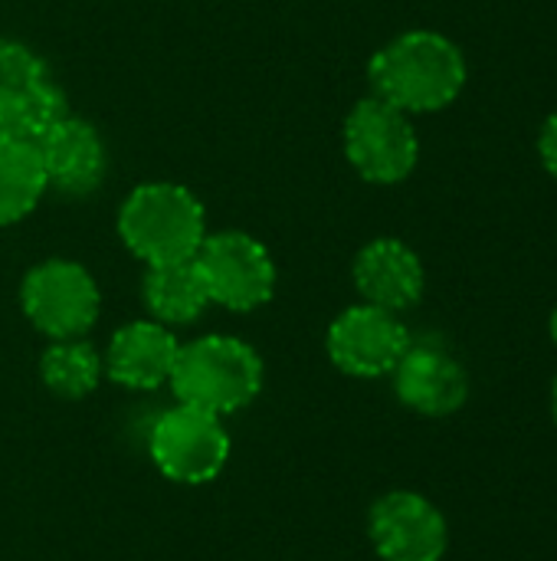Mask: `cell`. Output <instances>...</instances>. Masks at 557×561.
I'll list each match as a JSON object with an SVG mask.
<instances>
[{"label": "cell", "mask_w": 557, "mask_h": 561, "mask_svg": "<svg viewBox=\"0 0 557 561\" xmlns=\"http://www.w3.org/2000/svg\"><path fill=\"white\" fill-rule=\"evenodd\" d=\"M194 260L204 273L210 302L233 312H253L272 299L276 263L256 237L243 230L207 233Z\"/></svg>", "instance_id": "obj_5"}, {"label": "cell", "mask_w": 557, "mask_h": 561, "mask_svg": "<svg viewBox=\"0 0 557 561\" xmlns=\"http://www.w3.org/2000/svg\"><path fill=\"white\" fill-rule=\"evenodd\" d=\"M538 151H542V161L545 168L557 178V112L548 115V122L542 125V135H538Z\"/></svg>", "instance_id": "obj_18"}, {"label": "cell", "mask_w": 557, "mask_h": 561, "mask_svg": "<svg viewBox=\"0 0 557 561\" xmlns=\"http://www.w3.org/2000/svg\"><path fill=\"white\" fill-rule=\"evenodd\" d=\"M410 348V335L397 312L378 306H351L328 329V355L332 362L355 378H381L397 368L404 352Z\"/></svg>", "instance_id": "obj_9"}, {"label": "cell", "mask_w": 557, "mask_h": 561, "mask_svg": "<svg viewBox=\"0 0 557 561\" xmlns=\"http://www.w3.org/2000/svg\"><path fill=\"white\" fill-rule=\"evenodd\" d=\"M46 191L49 187L36 141L0 135V227L23 220Z\"/></svg>", "instance_id": "obj_16"}, {"label": "cell", "mask_w": 557, "mask_h": 561, "mask_svg": "<svg viewBox=\"0 0 557 561\" xmlns=\"http://www.w3.org/2000/svg\"><path fill=\"white\" fill-rule=\"evenodd\" d=\"M394 388L397 398L423 417H450L469 398L466 368L440 345H414L397 362Z\"/></svg>", "instance_id": "obj_12"}, {"label": "cell", "mask_w": 557, "mask_h": 561, "mask_svg": "<svg viewBox=\"0 0 557 561\" xmlns=\"http://www.w3.org/2000/svg\"><path fill=\"white\" fill-rule=\"evenodd\" d=\"M552 414H555V424H557V378H555V388H552Z\"/></svg>", "instance_id": "obj_19"}, {"label": "cell", "mask_w": 557, "mask_h": 561, "mask_svg": "<svg viewBox=\"0 0 557 561\" xmlns=\"http://www.w3.org/2000/svg\"><path fill=\"white\" fill-rule=\"evenodd\" d=\"M66 115V92L49 79L43 59L0 36V135L39 141Z\"/></svg>", "instance_id": "obj_6"}, {"label": "cell", "mask_w": 557, "mask_h": 561, "mask_svg": "<svg viewBox=\"0 0 557 561\" xmlns=\"http://www.w3.org/2000/svg\"><path fill=\"white\" fill-rule=\"evenodd\" d=\"M171 388L181 404L230 414L246 408L263 388L259 355L233 335H204L190 345H181Z\"/></svg>", "instance_id": "obj_3"}, {"label": "cell", "mask_w": 557, "mask_h": 561, "mask_svg": "<svg viewBox=\"0 0 557 561\" xmlns=\"http://www.w3.org/2000/svg\"><path fill=\"white\" fill-rule=\"evenodd\" d=\"M20 302L26 319L49 339H79L98 319V286L72 260H46L23 279Z\"/></svg>", "instance_id": "obj_7"}, {"label": "cell", "mask_w": 557, "mask_h": 561, "mask_svg": "<svg viewBox=\"0 0 557 561\" xmlns=\"http://www.w3.org/2000/svg\"><path fill=\"white\" fill-rule=\"evenodd\" d=\"M548 329H552V339H555V345H557V306H555V312H552V325H548Z\"/></svg>", "instance_id": "obj_20"}, {"label": "cell", "mask_w": 557, "mask_h": 561, "mask_svg": "<svg viewBox=\"0 0 557 561\" xmlns=\"http://www.w3.org/2000/svg\"><path fill=\"white\" fill-rule=\"evenodd\" d=\"M345 154L371 184H401L420 158V141L410 115L371 95L345 118Z\"/></svg>", "instance_id": "obj_4"}, {"label": "cell", "mask_w": 557, "mask_h": 561, "mask_svg": "<svg viewBox=\"0 0 557 561\" xmlns=\"http://www.w3.org/2000/svg\"><path fill=\"white\" fill-rule=\"evenodd\" d=\"M39 375L46 388L59 398H85L95 391L102 378V358L95 355L92 345L79 339H59L43 352Z\"/></svg>", "instance_id": "obj_17"}, {"label": "cell", "mask_w": 557, "mask_h": 561, "mask_svg": "<svg viewBox=\"0 0 557 561\" xmlns=\"http://www.w3.org/2000/svg\"><path fill=\"white\" fill-rule=\"evenodd\" d=\"M144 302L161 325H184L194 322L207 306L210 293L197 260H174L148 266L144 276Z\"/></svg>", "instance_id": "obj_15"}, {"label": "cell", "mask_w": 557, "mask_h": 561, "mask_svg": "<svg viewBox=\"0 0 557 561\" xmlns=\"http://www.w3.org/2000/svg\"><path fill=\"white\" fill-rule=\"evenodd\" d=\"M46 187L66 197H85L98 191L105 171H108V151L95 125L66 115L56 122L39 141H36Z\"/></svg>", "instance_id": "obj_11"}, {"label": "cell", "mask_w": 557, "mask_h": 561, "mask_svg": "<svg viewBox=\"0 0 557 561\" xmlns=\"http://www.w3.org/2000/svg\"><path fill=\"white\" fill-rule=\"evenodd\" d=\"M368 526L371 542L384 561H440L450 546L443 513L410 490L381 496Z\"/></svg>", "instance_id": "obj_10"}, {"label": "cell", "mask_w": 557, "mask_h": 561, "mask_svg": "<svg viewBox=\"0 0 557 561\" xmlns=\"http://www.w3.org/2000/svg\"><path fill=\"white\" fill-rule=\"evenodd\" d=\"M371 92L394 108L437 112L466 85V59L453 39L433 30H410L374 53L368 66Z\"/></svg>", "instance_id": "obj_1"}, {"label": "cell", "mask_w": 557, "mask_h": 561, "mask_svg": "<svg viewBox=\"0 0 557 561\" xmlns=\"http://www.w3.org/2000/svg\"><path fill=\"white\" fill-rule=\"evenodd\" d=\"M230 457V437L217 414L181 404L158 417L151 431V460L174 483H207Z\"/></svg>", "instance_id": "obj_8"}, {"label": "cell", "mask_w": 557, "mask_h": 561, "mask_svg": "<svg viewBox=\"0 0 557 561\" xmlns=\"http://www.w3.org/2000/svg\"><path fill=\"white\" fill-rule=\"evenodd\" d=\"M118 237L148 266L197 256L207 237L204 204L181 184L148 181L118 210Z\"/></svg>", "instance_id": "obj_2"}, {"label": "cell", "mask_w": 557, "mask_h": 561, "mask_svg": "<svg viewBox=\"0 0 557 561\" xmlns=\"http://www.w3.org/2000/svg\"><path fill=\"white\" fill-rule=\"evenodd\" d=\"M177 339L161 322H131L121 325L108 342V378L121 388L151 391L171 381L174 362H177Z\"/></svg>", "instance_id": "obj_14"}, {"label": "cell", "mask_w": 557, "mask_h": 561, "mask_svg": "<svg viewBox=\"0 0 557 561\" xmlns=\"http://www.w3.org/2000/svg\"><path fill=\"white\" fill-rule=\"evenodd\" d=\"M355 286L368 306L401 312L417 306L423 296V263L407 243L394 237H381L358 253Z\"/></svg>", "instance_id": "obj_13"}]
</instances>
